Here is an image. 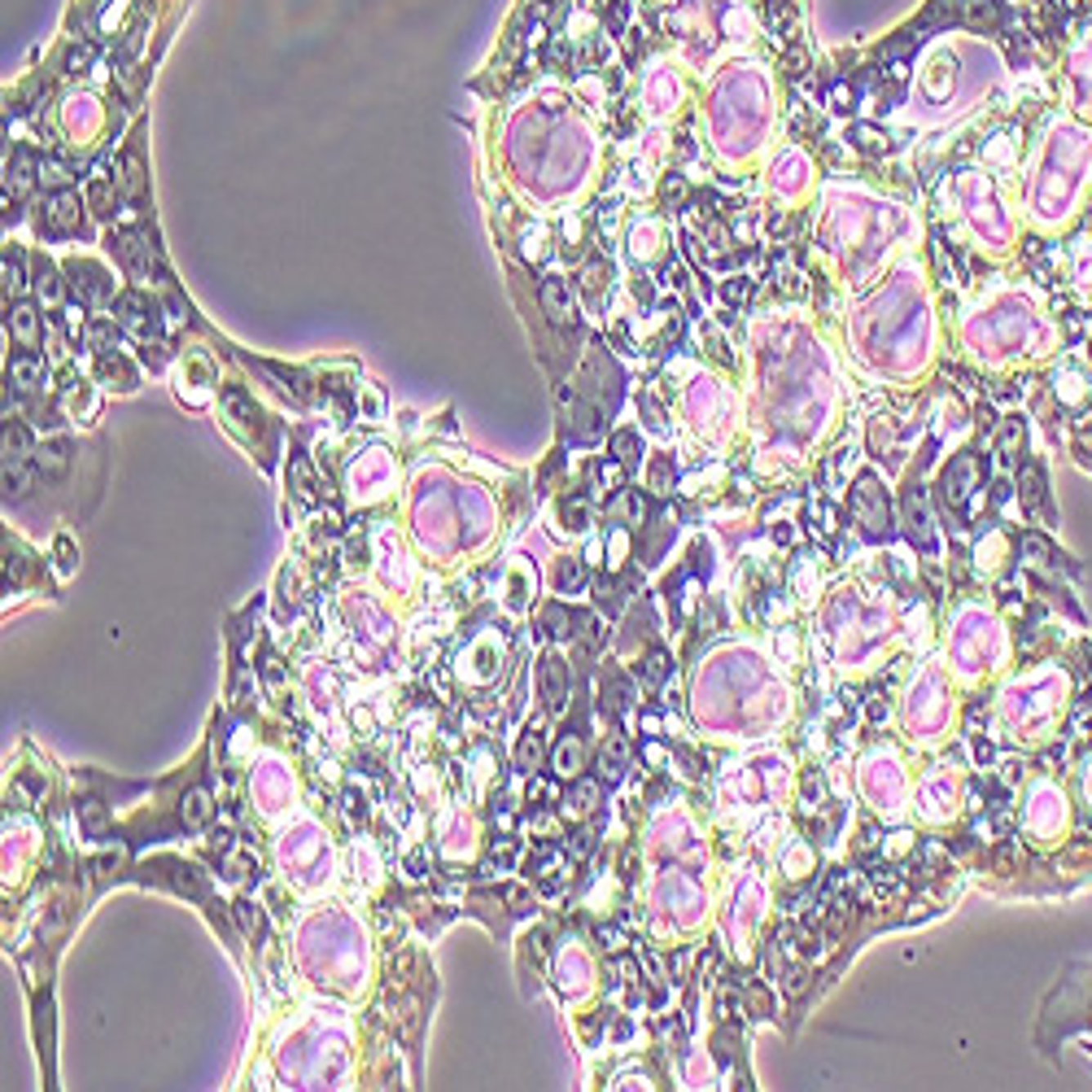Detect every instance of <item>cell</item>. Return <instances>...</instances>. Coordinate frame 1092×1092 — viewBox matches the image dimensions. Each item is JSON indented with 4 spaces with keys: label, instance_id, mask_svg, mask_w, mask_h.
<instances>
[{
    "label": "cell",
    "instance_id": "cell-1",
    "mask_svg": "<svg viewBox=\"0 0 1092 1092\" xmlns=\"http://www.w3.org/2000/svg\"><path fill=\"white\" fill-rule=\"evenodd\" d=\"M79 210L83 206L74 193H53L44 206V227L48 232H74V227H79Z\"/></svg>",
    "mask_w": 1092,
    "mask_h": 1092
},
{
    "label": "cell",
    "instance_id": "cell-2",
    "mask_svg": "<svg viewBox=\"0 0 1092 1092\" xmlns=\"http://www.w3.org/2000/svg\"><path fill=\"white\" fill-rule=\"evenodd\" d=\"M114 249H119V258H123L127 266H132L136 275H145V280H149V266H154V253H149V245H145L141 236H136V232H123L119 240H114Z\"/></svg>",
    "mask_w": 1092,
    "mask_h": 1092
},
{
    "label": "cell",
    "instance_id": "cell-3",
    "mask_svg": "<svg viewBox=\"0 0 1092 1092\" xmlns=\"http://www.w3.org/2000/svg\"><path fill=\"white\" fill-rule=\"evenodd\" d=\"M70 275H74V293L87 298V302H101V298L110 293L105 271H96L92 262H70Z\"/></svg>",
    "mask_w": 1092,
    "mask_h": 1092
},
{
    "label": "cell",
    "instance_id": "cell-4",
    "mask_svg": "<svg viewBox=\"0 0 1092 1092\" xmlns=\"http://www.w3.org/2000/svg\"><path fill=\"white\" fill-rule=\"evenodd\" d=\"M9 333H14L22 346H35L40 341V315H35V307H27V302H18L14 311H9Z\"/></svg>",
    "mask_w": 1092,
    "mask_h": 1092
},
{
    "label": "cell",
    "instance_id": "cell-5",
    "mask_svg": "<svg viewBox=\"0 0 1092 1092\" xmlns=\"http://www.w3.org/2000/svg\"><path fill=\"white\" fill-rule=\"evenodd\" d=\"M180 817H184V826H206V821L214 817V799H210L206 786H193V791L184 795Z\"/></svg>",
    "mask_w": 1092,
    "mask_h": 1092
},
{
    "label": "cell",
    "instance_id": "cell-6",
    "mask_svg": "<svg viewBox=\"0 0 1092 1092\" xmlns=\"http://www.w3.org/2000/svg\"><path fill=\"white\" fill-rule=\"evenodd\" d=\"M542 307H546L551 320H568V289H564V280H546L542 284Z\"/></svg>",
    "mask_w": 1092,
    "mask_h": 1092
},
{
    "label": "cell",
    "instance_id": "cell-7",
    "mask_svg": "<svg viewBox=\"0 0 1092 1092\" xmlns=\"http://www.w3.org/2000/svg\"><path fill=\"white\" fill-rule=\"evenodd\" d=\"M560 682H564V665H560V660H546V665H542V687H546V704H551V708L564 704V687H560Z\"/></svg>",
    "mask_w": 1092,
    "mask_h": 1092
},
{
    "label": "cell",
    "instance_id": "cell-8",
    "mask_svg": "<svg viewBox=\"0 0 1092 1092\" xmlns=\"http://www.w3.org/2000/svg\"><path fill=\"white\" fill-rule=\"evenodd\" d=\"M40 372H44V363H40V359H31V354H18V359L9 363V376L18 380V389H31L35 380H40Z\"/></svg>",
    "mask_w": 1092,
    "mask_h": 1092
},
{
    "label": "cell",
    "instance_id": "cell-9",
    "mask_svg": "<svg viewBox=\"0 0 1092 1092\" xmlns=\"http://www.w3.org/2000/svg\"><path fill=\"white\" fill-rule=\"evenodd\" d=\"M119 188H123L127 197H141V193H145V171H141V158H123Z\"/></svg>",
    "mask_w": 1092,
    "mask_h": 1092
},
{
    "label": "cell",
    "instance_id": "cell-10",
    "mask_svg": "<svg viewBox=\"0 0 1092 1092\" xmlns=\"http://www.w3.org/2000/svg\"><path fill=\"white\" fill-rule=\"evenodd\" d=\"M35 468H40L44 477H61V472H66V446H44V450H35Z\"/></svg>",
    "mask_w": 1092,
    "mask_h": 1092
},
{
    "label": "cell",
    "instance_id": "cell-11",
    "mask_svg": "<svg viewBox=\"0 0 1092 1092\" xmlns=\"http://www.w3.org/2000/svg\"><path fill=\"white\" fill-rule=\"evenodd\" d=\"M27 486H31L27 459H5V490L9 494H27Z\"/></svg>",
    "mask_w": 1092,
    "mask_h": 1092
},
{
    "label": "cell",
    "instance_id": "cell-12",
    "mask_svg": "<svg viewBox=\"0 0 1092 1092\" xmlns=\"http://www.w3.org/2000/svg\"><path fill=\"white\" fill-rule=\"evenodd\" d=\"M555 769H560L564 778H568V773H577V769H581V743H577V739H568V743L560 747V752H555Z\"/></svg>",
    "mask_w": 1092,
    "mask_h": 1092
},
{
    "label": "cell",
    "instance_id": "cell-13",
    "mask_svg": "<svg viewBox=\"0 0 1092 1092\" xmlns=\"http://www.w3.org/2000/svg\"><path fill=\"white\" fill-rule=\"evenodd\" d=\"M665 673H669V656L665 651H651L642 660V682L647 687H660V682H665Z\"/></svg>",
    "mask_w": 1092,
    "mask_h": 1092
},
{
    "label": "cell",
    "instance_id": "cell-14",
    "mask_svg": "<svg viewBox=\"0 0 1092 1092\" xmlns=\"http://www.w3.org/2000/svg\"><path fill=\"white\" fill-rule=\"evenodd\" d=\"M79 817H83V826L92 830V835H101V830H105V821H110V817H105V808H101L96 799H87V804H79Z\"/></svg>",
    "mask_w": 1092,
    "mask_h": 1092
},
{
    "label": "cell",
    "instance_id": "cell-15",
    "mask_svg": "<svg viewBox=\"0 0 1092 1092\" xmlns=\"http://www.w3.org/2000/svg\"><path fill=\"white\" fill-rule=\"evenodd\" d=\"M9 188H14V193H27L31 188V158L27 154L14 158V180H9Z\"/></svg>",
    "mask_w": 1092,
    "mask_h": 1092
},
{
    "label": "cell",
    "instance_id": "cell-16",
    "mask_svg": "<svg viewBox=\"0 0 1092 1092\" xmlns=\"http://www.w3.org/2000/svg\"><path fill=\"white\" fill-rule=\"evenodd\" d=\"M66 180H70V171H66V167H61V162H57V158H48V162H40V184H53V188H61V184H66Z\"/></svg>",
    "mask_w": 1092,
    "mask_h": 1092
},
{
    "label": "cell",
    "instance_id": "cell-17",
    "mask_svg": "<svg viewBox=\"0 0 1092 1092\" xmlns=\"http://www.w3.org/2000/svg\"><path fill=\"white\" fill-rule=\"evenodd\" d=\"M1023 486H1027L1023 494H1027V499H1032V503H1040V499H1045V477H1040V468H1036V463H1027V472H1023Z\"/></svg>",
    "mask_w": 1092,
    "mask_h": 1092
},
{
    "label": "cell",
    "instance_id": "cell-18",
    "mask_svg": "<svg viewBox=\"0 0 1092 1092\" xmlns=\"http://www.w3.org/2000/svg\"><path fill=\"white\" fill-rule=\"evenodd\" d=\"M293 486H298V499H302V503H311V499H315V486H311V468L302 463V459L293 463Z\"/></svg>",
    "mask_w": 1092,
    "mask_h": 1092
},
{
    "label": "cell",
    "instance_id": "cell-19",
    "mask_svg": "<svg viewBox=\"0 0 1092 1092\" xmlns=\"http://www.w3.org/2000/svg\"><path fill=\"white\" fill-rule=\"evenodd\" d=\"M40 298H44V307H57L61 302V284H57V275L44 266V275H40Z\"/></svg>",
    "mask_w": 1092,
    "mask_h": 1092
},
{
    "label": "cell",
    "instance_id": "cell-20",
    "mask_svg": "<svg viewBox=\"0 0 1092 1092\" xmlns=\"http://www.w3.org/2000/svg\"><path fill=\"white\" fill-rule=\"evenodd\" d=\"M594 795H599V786L594 782H577V791H573V812H586L594 804Z\"/></svg>",
    "mask_w": 1092,
    "mask_h": 1092
},
{
    "label": "cell",
    "instance_id": "cell-21",
    "mask_svg": "<svg viewBox=\"0 0 1092 1092\" xmlns=\"http://www.w3.org/2000/svg\"><path fill=\"white\" fill-rule=\"evenodd\" d=\"M538 756H542V739H538V734H529V739L520 743V765L533 769V765H538Z\"/></svg>",
    "mask_w": 1092,
    "mask_h": 1092
},
{
    "label": "cell",
    "instance_id": "cell-22",
    "mask_svg": "<svg viewBox=\"0 0 1092 1092\" xmlns=\"http://www.w3.org/2000/svg\"><path fill=\"white\" fill-rule=\"evenodd\" d=\"M0 275H5V293H18V289H22V266H18L14 258H5Z\"/></svg>",
    "mask_w": 1092,
    "mask_h": 1092
},
{
    "label": "cell",
    "instance_id": "cell-23",
    "mask_svg": "<svg viewBox=\"0 0 1092 1092\" xmlns=\"http://www.w3.org/2000/svg\"><path fill=\"white\" fill-rule=\"evenodd\" d=\"M236 913H240V922H245V931H249V935L262 926V918H258V905H249V900H240V905H236Z\"/></svg>",
    "mask_w": 1092,
    "mask_h": 1092
},
{
    "label": "cell",
    "instance_id": "cell-24",
    "mask_svg": "<svg viewBox=\"0 0 1092 1092\" xmlns=\"http://www.w3.org/2000/svg\"><path fill=\"white\" fill-rule=\"evenodd\" d=\"M612 450H616V459H633V450H638V437H633V433H620Z\"/></svg>",
    "mask_w": 1092,
    "mask_h": 1092
},
{
    "label": "cell",
    "instance_id": "cell-25",
    "mask_svg": "<svg viewBox=\"0 0 1092 1092\" xmlns=\"http://www.w3.org/2000/svg\"><path fill=\"white\" fill-rule=\"evenodd\" d=\"M590 848H594V835L590 830L573 835V857H590Z\"/></svg>",
    "mask_w": 1092,
    "mask_h": 1092
},
{
    "label": "cell",
    "instance_id": "cell-26",
    "mask_svg": "<svg viewBox=\"0 0 1092 1092\" xmlns=\"http://www.w3.org/2000/svg\"><path fill=\"white\" fill-rule=\"evenodd\" d=\"M581 581V564H560V586H577Z\"/></svg>",
    "mask_w": 1092,
    "mask_h": 1092
},
{
    "label": "cell",
    "instance_id": "cell-27",
    "mask_svg": "<svg viewBox=\"0 0 1092 1092\" xmlns=\"http://www.w3.org/2000/svg\"><path fill=\"white\" fill-rule=\"evenodd\" d=\"M393 970H398V979H406V974H411V952H398V957H393Z\"/></svg>",
    "mask_w": 1092,
    "mask_h": 1092
},
{
    "label": "cell",
    "instance_id": "cell-28",
    "mask_svg": "<svg viewBox=\"0 0 1092 1092\" xmlns=\"http://www.w3.org/2000/svg\"><path fill=\"white\" fill-rule=\"evenodd\" d=\"M599 477H603V486H616V481H620V468H616V463H607V468H599Z\"/></svg>",
    "mask_w": 1092,
    "mask_h": 1092
},
{
    "label": "cell",
    "instance_id": "cell-29",
    "mask_svg": "<svg viewBox=\"0 0 1092 1092\" xmlns=\"http://www.w3.org/2000/svg\"><path fill=\"white\" fill-rule=\"evenodd\" d=\"M507 900H512V905H525V900H529V896H525V892H520V887H507Z\"/></svg>",
    "mask_w": 1092,
    "mask_h": 1092
},
{
    "label": "cell",
    "instance_id": "cell-30",
    "mask_svg": "<svg viewBox=\"0 0 1092 1092\" xmlns=\"http://www.w3.org/2000/svg\"><path fill=\"white\" fill-rule=\"evenodd\" d=\"M603 939H607V948H620V944H625V939H620V931H603Z\"/></svg>",
    "mask_w": 1092,
    "mask_h": 1092
}]
</instances>
